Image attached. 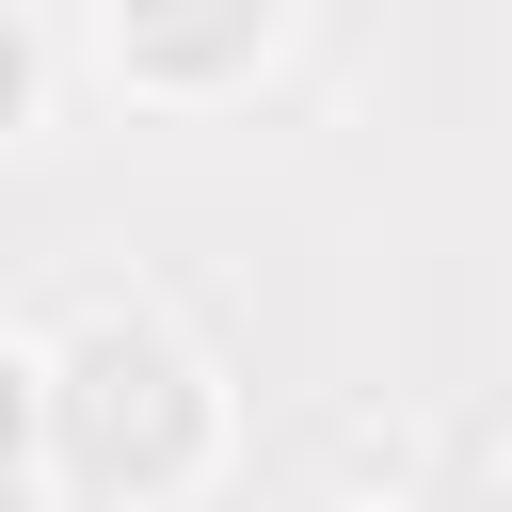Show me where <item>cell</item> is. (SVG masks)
Segmentation results:
<instances>
[{"label": "cell", "mask_w": 512, "mask_h": 512, "mask_svg": "<svg viewBox=\"0 0 512 512\" xmlns=\"http://www.w3.org/2000/svg\"><path fill=\"white\" fill-rule=\"evenodd\" d=\"M32 352H48V496L192 512V496L224 480L240 400H224V368H208L160 304H96V320H64V336H32Z\"/></svg>", "instance_id": "6da1fadb"}, {"label": "cell", "mask_w": 512, "mask_h": 512, "mask_svg": "<svg viewBox=\"0 0 512 512\" xmlns=\"http://www.w3.org/2000/svg\"><path fill=\"white\" fill-rule=\"evenodd\" d=\"M288 48V0H96V64L144 112H224Z\"/></svg>", "instance_id": "7a4b0ae2"}, {"label": "cell", "mask_w": 512, "mask_h": 512, "mask_svg": "<svg viewBox=\"0 0 512 512\" xmlns=\"http://www.w3.org/2000/svg\"><path fill=\"white\" fill-rule=\"evenodd\" d=\"M32 496H48V352L0 336V512H32Z\"/></svg>", "instance_id": "3957f363"}, {"label": "cell", "mask_w": 512, "mask_h": 512, "mask_svg": "<svg viewBox=\"0 0 512 512\" xmlns=\"http://www.w3.org/2000/svg\"><path fill=\"white\" fill-rule=\"evenodd\" d=\"M16 128H48V32H32V0H0V144Z\"/></svg>", "instance_id": "277c9868"}, {"label": "cell", "mask_w": 512, "mask_h": 512, "mask_svg": "<svg viewBox=\"0 0 512 512\" xmlns=\"http://www.w3.org/2000/svg\"><path fill=\"white\" fill-rule=\"evenodd\" d=\"M336 512H432V496H336Z\"/></svg>", "instance_id": "5b68a950"}, {"label": "cell", "mask_w": 512, "mask_h": 512, "mask_svg": "<svg viewBox=\"0 0 512 512\" xmlns=\"http://www.w3.org/2000/svg\"><path fill=\"white\" fill-rule=\"evenodd\" d=\"M32 512H96V496H32Z\"/></svg>", "instance_id": "8992f818"}]
</instances>
